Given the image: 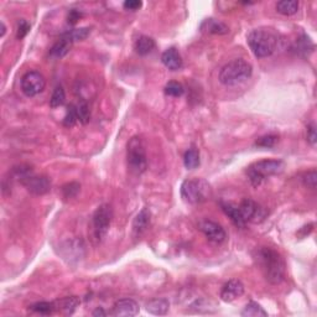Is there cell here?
Instances as JSON below:
<instances>
[{"instance_id": "cell-35", "label": "cell", "mask_w": 317, "mask_h": 317, "mask_svg": "<svg viewBox=\"0 0 317 317\" xmlns=\"http://www.w3.org/2000/svg\"><path fill=\"white\" fill-rule=\"evenodd\" d=\"M29 30H30V25H29V23L25 20V19H21V20L19 21L16 37H18L19 40H21V38H24L26 35H28Z\"/></svg>"}, {"instance_id": "cell-37", "label": "cell", "mask_w": 317, "mask_h": 317, "mask_svg": "<svg viewBox=\"0 0 317 317\" xmlns=\"http://www.w3.org/2000/svg\"><path fill=\"white\" fill-rule=\"evenodd\" d=\"M316 140H317L316 128H315L314 124H311L309 128H307V141H309L312 146H315V145H316Z\"/></svg>"}, {"instance_id": "cell-22", "label": "cell", "mask_w": 317, "mask_h": 317, "mask_svg": "<svg viewBox=\"0 0 317 317\" xmlns=\"http://www.w3.org/2000/svg\"><path fill=\"white\" fill-rule=\"evenodd\" d=\"M79 299L77 296H70L65 297V299L60 300L59 301V310H61L65 315H72L74 312V310L77 309V306L79 305Z\"/></svg>"}, {"instance_id": "cell-29", "label": "cell", "mask_w": 317, "mask_h": 317, "mask_svg": "<svg viewBox=\"0 0 317 317\" xmlns=\"http://www.w3.org/2000/svg\"><path fill=\"white\" fill-rule=\"evenodd\" d=\"M185 93V88L178 82H169L165 86V94L170 97H181Z\"/></svg>"}, {"instance_id": "cell-15", "label": "cell", "mask_w": 317, "mask_h": 317, "mask_svg": "<svg viewBox=\"0 0 317 317\" xmlns=\"http://www.w3.org/2000/svg\"><path fill=\"white\" fill-rule=\"evenodd\" d=\"M161 61H163L164 66L171 71H177L182 67V59L175 47L168 48L161 56Z\"/></svg>"}, {"instance_id": "cell-39", "label": "cell", "mask_w": 317, "mask_h": 317, "mask_svg": "<svg viewBox=\"0 0 317 317\" xmlns=\"http://www.w3.org/2000/svg\"><path fill=\"white\" fill-rule=\"evenodd\" d=\"M93 316H106V311H103V309H97L96 311L93 312Z\"/></svg>"}, {"instance_id": "cell-12", "label": "cell", "mask_w": 317, "mask_h": 317, "mask_svg": "<svg viewBox=\"0 0 317 317\" xmlns=\"http://www.w3.org/2000/svg\"><path fill=\"white\" fill-rule=\"evenodd\" d=\"M244 294V285L241 280H229L221 290V299L224 302H232Z\"/></svg>"}, {"instance_id": "cell-10", "label": "cell", "mask_w": 317, "mask_h": 317, "mask_svg": "<svg viewBox=\"0 0 317 317\" xmlns=\"http://www.w3.org/2000/svg\"><path fill=\"white\" fill-rule=\"evenodd\" d=\"M239 210H241L242 216L247 223H259V222L264 221V218L267 216L264 208L250 198H246L239 205Z\"/></svg>"}, {"instance_id": "cell-3", "label": "cell", "mask_w": 317, "mask_h": 317, "mask_svg": "<svg viewBox=\"0 0 317 317\" xmlns=\"http://www.w3.org/2000/svg\"><path fill=\"white\" fill-rule=\"evenodd\" d=\"M253 73V67L243 59H236L228 62L219 71V82L227 87L241 84L249 79Z\"/></svg>"}, {"instance_id": "cell-30", "label": "cell", "mask_w": 317, "mask_h": 317, "mask_svg": "<svg viewBox=\"0 0 317 317\" xmlns=\"http://www.w3.org/2000/svg\"><path fill=\"white\" fill-rule=\"evenodd\" d=\"M77 120H78V118H77L76 106L71 104V106H69V108H67L66 115H65V119H64V125L67 128H72L74 124H76Z\"/></svg>"}, {"instance_id": "cell-11", "label": "cell", "mask_w": 317, "mask_h": 317, "mask_svg": "<svg viewBox=\"0 0 317 317\" xmlns=\"http://www.w3.org/2000/svg\"><path fill=\"white\" fill-rule=\"evenodd\" d=\"M198 227H200V231L206 236V238H207L208 241L213 242V243H222V242H224V239H226L227 237L226 231L223 229V227L213 221L205 219V221L200 222Z\"/></svg>"}, {"instance_id": "cell-4", "label": "cell", "mask_w": 317, "mask_h": 317, "mask_svg": "<svg viewBox=\"0 0 317 317\" xmlns=\"http://www.w3.org/2000/svg\"><path fill=\"white\" fill-rule=\"evenodd\" d=\"M284 163L282 160H260L251 164L247 169L249 181L254 187L260 186L270 176L278 175L284 171Z\"/></svg>"}, {"instance_id": "cell-2", "label": "cell", "mask_w": 317, "mask_h": 317, "mask_svg": "<svg viewBox=\"0 0 317 317\" xmlns=\"http://www.w3.org/2000/svg\"><path fill=\"white\" fill-rule=\"evenodd\" d=\"M247 41L251 52L259 59H264L275 52L279 43V35L274 29L259 28L248 34Z\"/></svg>"}, {"instance_id": "cell-24", "label": "cell", "mask_w": 317, "mask_h": 317, "mask_svg": "<svg viewBox=\"0 0 317 317\" xmlns=\"http://www.w3.org/2000/svg\"><path fill=\"white\" fill-rule=\"evenodd\" d=\"M242 316L246 317H267L268 312L263 309L259 304L256 302L250 301L249 304H247V306L244 307V310L242 311Z\"/></svg>"}, {"instance_id": "cell-28", "label": "cell", "mask_w": 317, "mask_h": 317, "mask_svg": "<svg viewBox=\"0 0 317 317\" xmlns=\"http://www.w3.org/2000/svg\"><path fill=\"white\" fill-rule=\"evenodd\" d=\"M56 309V305L54 302H37V304H34L33 306H30V310L33 312H36V314L40 315H50L54 312V310Z\"/></svg>"}, {"instance_id": "cell-5", "label": "cell", "mask_w": 317, "mask_h": 317, "mask_svg": "<svg viewBox=\"0 0 317 317\" xmlns=\"http://www.w3.org/2000/svg\"><path fill=\"white\" fill-rule=\"evenodd\" d=\"M181 196L185 202L198 205L208 200L211 196V187L202 178H188L181 185Z\"/></svg>"}, {"instance_id": "cell-1", "label": "cell", "mask_w": 317, "mask_h": 317, "mask_svg": "<svg viewBox=\"0 0 317 317\" xmlns=\"http://www.w3.org/2000/svg\"><path fill=\"white\" fill-rule=\"evenodd\" d=\"M255 259L264 277L272 284H280L285 278V263L277 250L272 248H260Z\"/></svg>"}, {"instance_id": "cell-38", "label": "cell", "mask_w": 317, "mask_h": 317, "mask_svg": "<svg viewBox=\"0 0 317 317\" xmlns=\"http://www.w3.org/2000/svg\"><path fill=\"white\" fill-rule=\"evenodd\" d=\"M81 18H82V13H79L78 10H74L73 9V10L70 11L69 16H67V21H69L70 25H74V24H76Z\"/></svg>"}, {"instance_id": "cell-7", "label": "cell", "mask_w": 317, "mask_h": 317, "mask_svg": "<svg viewBox=\"0 0 317 317\" xmlns=\"http://www.w3.org/2000/svg\"><path fill=\"white\" fill-rule=\"evenodd\" d=\"M16 176L20 178L24 187L34 195H45L51 190V181L48 180V177L35 175L31 169H24L21 166L16 169Z\"/></svg>"}, {"instance_id": "cell-21", "label": "cell", "mask_w": 317, "mask_h": 317, "mask_svg": "<svg viewBox=\"0 0 317 317\" xmlns=\"http://www.w3.org/2000/svg\"><path fill=\"white\" fill-rule=\"evenodd\" d=\"M299 10V1L296 0H282L277 4V11L285 16L294 15Z\"/></svg>"}, {"instance_id": "cell-13", "label": "cell", "mask_w": 317, "mask_h": 317, "mask_svg": "<svg viewBox=\"0 0 317 317\" xmlns=\"http://www.w3.org/2000/svg\"><path fill=\"white\" fill-rule=\"evenodd\" d=\"M139 305L133 299H122L117 301L113 306L112 314L114 316H137L139 314Z\"/></svg>"}, {"instance_id": "cell-14", "label": "cell", "mask_w": 317, "mask_h": 317, "mask_svg": "<svg viewBox=\"0 0 317 317\" xmlns=\"http://www.w3.org/2000/svg\"><path fill=\"white\" fill-rule=\"evenodd\" d=\"M150 221H151V212L149 208H142L133 221V234L135 238H139L144 234L149 227Z\"/></svg>"}, {"instance_id": "cell-40", "label": "cell", "mask_w": 317, "mask_h": 317, "mask_svg": "<svg viewBox=\"0 0 317 317\" xmlns=\"http://www.w3.org/2000/svg\"><path fill=\"white\" fill-rule=\"evenodd\" d=\"M0 25H1V34H0V36H1V37H3V36H4V35H5L6 28H5V25H4V23H3V21H1V23H0Z\"/></svg>"}, {"instance_id": "cell-9", "label": "cell", "mask_w": 317, "mask_h": 317, "mask_svg": "<svg viewBox=\"0 0 317 317\" xmlns=\"http://www.w3.org/2000/svg\"><path fill=\"white\" fill-rule=\"evenodd\" d=\"M46 79L40 72L30 71L21 78V91L28 97H35L45 89Z\"/></svg>"}, {"instance_id": "cell-34", "label": "cell", "mask_w": 317, "mask_h": 317, "mask_svg": "<svg viewBox=\"0 0 317 317\" xmlns=\"http://www.w3.org/2000/svg\"><path fill=\"white\" fill-rule=\"evenodd\" d=\"M277 140H278L277 135H265V137L260 138V139L256 141V145L261 147H272L274 146Z\"/></svg>"}, {"instance_id": "cell-26", "label": "cell", "mask_w": 317, "mask_h": 317, "mask_svg": "<svg viewBox=\"0 0 317 317\" xmlns=\"http://www.w3.org/2000/svg\"><path fill=\"white\" fill-rule=\"evenodd\" d=\"M76 113L77 118H78L79 122L82 124H87L89 122V118H91V110H89L88 104L84 99H81L78 102V104H76Z\"/></svg>"}, {"instance_id": "cell-33", "label": "cell", "mask_w": 317, "mask_h": 317, "mask_svg": "<svg viewBox=\"0 0 317 317\" xmlns=\"http://www.w3.org/2000/svg\"><path fill=\"white\" fill-rule=\"evenodd\" d=\"M302 181H304V185L306 186V187L311 188V190H315V188H316V183H317L316 171L312 170V171H310V173L305 174Z\"/></svg>"}, {"instance_id": "cell-19", "label": "cell", "mask_w": 317, "mask_h": 317, "mask_svg": "<svg viewBox=\"0 0 317 317\" xmlns=\"http://www.w3.org/2000/svg\"><path fill=\"white\" fill-rule=\"evenodd\" d=\"M169 307H170V304H169L168 300L165 299H155L151 300L146 304V311L150 312L152 315H165L168 314Z\"/></svg>"}, {"instance_id": "cell-17", "label": "cell", "mask_w": 317, "mask_h": 317, "mask_svg": "<svg viewBox=\"0 0 317 317\" xmlns=\"http://www.w3.org/2000/svg\"><path fill=\"white\" fill-rule=\"evenodd\" d=\"M72 43H73V41H72L71 38L67 36V34L65 33L64 35L60 37V40L52 46V48H51L50 51V56L55 57V59H62V57L69 54Z\"/></svg>"}, {"instance_id": "cell-8", "label": "cell", "mask_w": 317, "mask_h": 317, "mask_svg": "<svg viewBox=\"0 0 317 317\" xmlns=\"http://www.w3.org/2000/svg\"><path fill=\"white\" fill-rule=\"evenodd\" d=\"M113 218V211L109 205H101L93 213V234L97 241L101 242L107 236Z\"/></svg>"}, {"instance_id": "cell-27", "label": "cell", "mask_w": 317, "mask_h": 317, "mask_svg": "<svg viewBox=\"0 0 317 317\" xmlns=\"http://www.w3.org/2000/svg\"><path fill=\"white\" fill-rule=\"evenodd\" d=\"M65 99H66V93H65V89L62 86H57L55 88L54 93L51 96L50 99V106L51 108H57L60 106L65 103Z\"/></svg>"}, {"instance_id": "cell-36", "label": "cell", "mask_w": 317, "mask_h": 317, "mask_svg": "<svg viewBox=\"0 0 317 317\" xmlns=\"http://www.w3.org/2000/svg\"><path fill=\"white\" fill-rule=\"evenodd\" d=\"M123 6H124L127 10L135 11V10H139V9L141 8L142 3L141 1H139V0H127V1L123 4Z\"/></svg>"}, {"instance_id": "cell-32", "label": "cell", "mask_w": 317, "mask_h": 317, "mask_svg": "<svg viewBox=\"0 0 317 317\" xmlns=\"http://www.w3.org/2000/svg\"><path fill=\"white\" fill-rule=\"evenodd\" d=\"M81 190V185L77 182H70L62 187V193L65 198H73L76 197L77 193Z\"/></svg>"}, {"instance_id": "cell-23", "label": "cell", "mask_w": 317, "mask_h": 317, "mask_svg": "<svg viewBox=\"0 0 317 317\" xmlns=\"http://www.w3.org/2000/svg\"><path fill=\"white\" fill-rule=\"evenodd\" d=\"M183 165L187 170H193V169L200 166V152L197 149H188L185 152L183 156Z\"/></svg>"}, {"instance_id": "cell-6", "label": "cell", "mask_w": 317, "mask_h": 317, "mask_svg": "<svg viewBox=\"0 0 317 317\" xmlns=\"http://www.w3.org/2000/svg\"><path fill=\"white\" fill-rule=\"evenodd\" d=\"M128 166L135 175H141L147 169V157L145 145L140 137H134L128 142Z\"/></svg>"}, {"instance_id": "cell-20", "label": "cell", "mask_w": 317, "mask_h": 317, "mask_svg": "<svg viewBox=\"0 0 317 317\" xmlns=\"http://www.w3.org/2000/svg\"><path fill=\"white\" fill-rule=\"evenodd\" d=\"M155 47V41L149 36H140L137 41H135V51L140 56H145V55L150 54Z\"/></svg>"}, {"instance_id": "cell-18", "label": "cell", "mask_w": 317, "mask_h": 317, "mask_svg": "<svg viewBox=\"0 0 317 317\" xmlns=\"http://www.w3.org/2000/svg\"><path fill=\"white\" fill-rule=\"evenodd\" d=\"M221 207L223 210L224 213L231 218V221L236 224L239 228H244L247 226V222L244 221L243 216L241 213V210H239V206L233 205V203L228 202H222Z\"/></svg>"}, {"instance_id": "cell-16", "label": "cell", "mask_w": 317, "mask_h": 317, "mask_svg": "<svg viewBox=\"0 0 317 317\" xmlns=\"http://www.w3.org/2000/svg\"><path fill=\"white\" fill-rule=\"evenodd\" d=\"M201 30L206 34H212V35H226L229 33V28L222 21L216 19H206L200 26Z\"/></svg>"}, {"instance_id": "cell-25", "label": "cell", "mask_w": 317, "mask_h": 317, "mask_svg": "<svg viewBox=\"0 0 317 317\" xmlns=\"http://www.w3.org/2000/svg\"><path fill=\"white\" fill-rule=\"evenodd\" d=\"M295 50H296V52L299 55H302V56H307L310 52H312V51H314V43L311 42L310 37H307L306 35H304L296 41Z\"/></svg>"}, {"instance_id": "cell-31", "label": "cell", "mask_w": 317, "mask_h": 317, "mask_svg": "<svg viewBox=\"0 0 317 317\" xmlns=\"http://www.w3.org/2000/svg\"><path fill=\"white\" fill-rule=\"evenodd\" d=\"M91 33V29L89 28H82V29H74V30L67 31V36L71 38L72 41H82L87 37Z\"/></svg>"}]
</instances>
